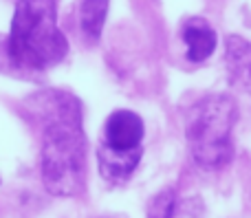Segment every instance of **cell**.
<instances>
[{
  "label": "cell",
  "mask_w": 251,
  "mask_h": 218,
  "mask_svg": "<svg viewBox=\"0 0 251 218\" xmlns=\"http://www.w3.org/2000/svg\"><path fill=\"white\" fill-rule=\"evenodd\" d=\"M42 126V183L53 196H79L86 188V135L82 101L69 91L49 88L29 97Z\"/></svg>",
  "instance_id": "1"
},
{
  "label": "cell",
  "mask_w": 251,
  "mask_h": 218,
  "mask_svg": "<svg viewBox=\"0 0 251 218\" xmlns=\"http://www.w3.org/2000/svg\"><path fill=\"white\" fill-rule=\"evenodd\" d=\"M16 73H44L69 55V40L57 26L55 0H18L7 35Z\"/></svg>",
  "instance_id": "2"
},
{
  "label": "cell",
  "mask_w": 251,
  "mask_h": 218,
  "mask_svg": "<svg viewBox=\"0 0 251 218\" xmlns=\"http://www.w3.org/2000/svg\"><path fill=\"white\" fill-rule=\"evenodd\" d=\"M238 104L231 95H205L185 117V137L192 159L203 170H221L234 159V128Z\"/></svg>",
  "instance_id": "3"
},
{
  "label": "cell",
  "mask_w": 251,
  "mask_h": 218,
  "mask_svg": "<svg viewBox=\"0 0 251 218\" xmlns=\"http://www.w3.org/2000/svg\"><path fill=\"white\" fill-rule=\"evenodd\" d=\"M143 119L132 110H115L108 115L104 123V135H101V148L110 152H137L143 150Z\"/></svg>",
  "instance_id": "4"
},
{
  "label": "cell",
  "mask_w": 251,
  "mask_h": 218,
  "mask_svg": "<svg viewBox=\"0 0 251 218\" xmlns=\"http://www.w3.org/2000/svg\"><path fill=\"white\" fill-rule=\"evenodd\" d=\"M225 64H227L231 86L251 95V42L249 40H245L243 35H227Z\"/></svg>",
  "instance_id": "5"
},
{
  "label": "cell",
  "mask_w": 251,
  "mask_h": 218,
  "mask_svg": "<svg viewBox=\"0 0 251 218\" xmlns=\"http://www.w3.org/2000/svg\"><path fill=\"white\" fill-rule=\"evenodd\" d=\"M183 42H185V57L190 62H205L216 51V31L203 18H190L183 24Z\"/></svg>",
  "instance_id": "6"
},
{
  "label": "cell",
  "mask_w": 251,
  "mask_h": 218,
  "mask_svg": "<svg viewBox=\"0 0 251 218\" xmlns=\"http://www.w3.org/2000/svg\"><path fill=\"white\" fill-rule=\"evenodd\" d=\"M143 157V150H137V152H110L106 148H97V163H100V174L104 176L108 183L119 185L126 183V181L132 176V172L137 170L139 161Z\"/></svg>",
  "instance_id": "7"
},
{
  "label": "cell",
  "mask_w": 251,
  "mask_h": 218,
  "mask_svg": "<svg viewBox=\"0 0 251 218\" xmlns=\"http://www.w3.org/2000/svg\"><path fill=\"white\" fill-rule=\"evenodd\" d=\"M108 2L110 0H82L79 2V29L91 42H97L104 31Z\"/></svg>",
  "instance_id": "8"
},
{
  "label": "cell",
  "mask_w": 251,
  "mask_h": 218,
  "mask_svg": "<svg viewBox=\"0 0 251 218\" xmlns=\"http://www.w3.org/2000/svg\"><path fill=\"white\" fill-rule=\"evenodd\" d=\"M176 212V192L172 188H163L148 203V218H174Z\"/></svg>",
  "instance_id": "9"
},
{
  "label": "cell",
  "mask_w": 251,
  "mask_h": 218,
  "mask_svg": "<svg viewBox=\"0 0 251 218\" xmlns=\"http://www.w3.org/2000/svg\"><path fill=\"white\" fill-rule=\"evenodd\" d=\"M0 73H16L11 64V57H9V48H7V35L0 33Z\"/></svg>",
  "instance_id": "10"
}]
</instances>
